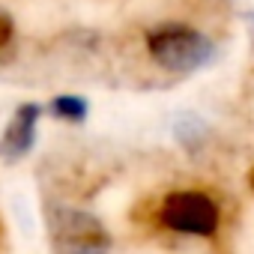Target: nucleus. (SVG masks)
<instances>
[{
	"instance_id": "obj_3",
	"label": "nucleus",
	"mask_w": 254,
	"mask_h": 254,
	"mask_svg": "<svg viewBox=\"0 0 254 254\" xmlns=\"http://www.w3.org/2000/svg\"><path fill=\"white\" fill-rule=\"evenodd\" d=\"M159 224L183 236H212L221 224V209L206 191L183 189L165 194L159 206Z\"/></svg>"
},
{
	"instance_id": "obj_1",
	"label": "nucleus",
	"mask_w": 254,
	"mask_h": 254,
	"mask_svg": "<svg viewBox=\"0 0 254 254\" xmlns=\"http://www.w3.org/2000/svg\"><path fill=\"white\" fill-rule=\"evenodd\" d=\"M147 51L162 69L189 75V72L206 66L215 48L200 30L174 21V24H162L147 33Z\"/></svg>"
},
{
	"instance_id": "obj_7",
	"label": "nucleus",
	"mask_w": 254,
	"mask_h": 254,
	"mask_svg": "<svg viewBox=\"0 0 254 254\" xmlns=\"http://www.w3.org/2000/svg\"><path fill=\"white\" fill-rule=\"evenodd\" d=\"M248 27H251V39H254V12L248 15Z\"/></svg>"
},
{
	"instance_id": "obj_8",
	"label": "nucleus",
	"mask_w": 254,
	"mask_h": 254,
	"mask_svg": "<svg viewBox=\"0 0 254 254\" xmlns=\"http://www.w3.org/2000/svg\"><path fill=\"white\" fill-rule=\"evenodd\" d=\"M248 186L254 189V168H251V174H248Z\"/></svg>"
},
{
	"instance_id": "obj_5",
	"label": "nucleus",
	"mask_w": 254,
	"mask_h": 254,
	"mask_svg": "<svg viewBox=\"0 0 254 254\" xmlns=\"http://www.w3.org/2000/svg\"><path fill=\"white\" fill-rule=\"evenodd\" d=\"M51 111H54V117H60V120L81 123V120L87 117V102H84L81 96H57V99L51 102Z\"/></svg>"
},
{
	"instance_id": "obj_2",
	"label": "nucleus",
	"mask_w": 254,
	"mask_h": 254,
	"mask_svg": "<svg viewBox=\"0 0 254 254\" xmlns=\"http://www.w3.org/2000/svg\"><path fill=\"white\" fill-rule=\"evenodd\" d=\"M48 233L57 254H105L111 251V233L102 227V221L84 209L48 203L45 209Z\"/></svg>"
},
{
	"instance_id": "obj_4",
	"label": "nucleus",
	"mask_w": 254,
	"mask_h": 254,
	"mask_svg": "<svg viewBox=\"0 0 254 254\" xmlns=\"http://www.w3.org/2000/svg\"><path fill=\"white\" fill-rule=\"evenodd\" d=\"M39 105L27 102L21 105L12 120L6 123V129H3V138H0V159L3 162H18L30 153L33 141H36V123H39Z\"/></svg>"
},
{
	"instance_id": "obj_6",
	"label": "nucleus",
	"mask_w": 254,
	"mask_h": 254,
	"mask_svg": "<svg viewBox=\"0 0 254 254\" xmlns=\"http://www.w3.org/2000/svg\"><path fill=\"white\" fill-rule=\"evenodd\" d=\"M12 39H15V21H12V15L6 9H0V57H3V51L12 45Z\"/></svg>"
}]
</instances>
